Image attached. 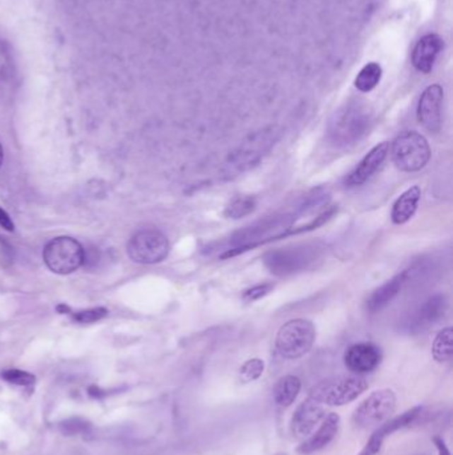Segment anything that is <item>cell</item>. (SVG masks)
I'll return each instance as SVG.
<instances>
[{"label":"cell","instance_id":"cell-1","mask_svg":"<svg viewBox=\"0 0 453 455\" xmlns=\"http://www.w3.org/2000/svg\"><path fill=\"white\" fill-rule=\"evenodd\" d=\"M392 161L403 172H418L431 159V146L423 134L407 131L399 134L391 146Z\"/></svg>","mask_w":453,"mask_h":455},{"label":"cell","instance_id":"cell-2","mask_svg":"<svg viewBox=\"0 0 453 455\" xmlns=\"http://www.w3.org/2000/svg\"><path fill=\"white\" fill-rule=\"evenodd\" d=\"M322 253L317 244L278 248L264 255V263L276 276H288L309 267Z\"/></svg>","mask_w":453,"mask_h":455},{"label":"cell","instance_id":"cell-3","mask_svg":"<svg viewBox=\"0 0 453 455\" xmlns=\"http://www.w3.org/2000/svg\"><path fill=\"white\" fill-rule=\"evenodd\" d=\"M315 326L312 322L297 318L286 322L276 334L278 355L286 359H297L307 355L315 341Z\"/></svg>","mask_w":453,"mask_h":455},{"label":"cell","instance_id":"cell-4","mask_svg":"<svg viewBox=\"0 0 453 455\" xmlns=\"http://www.w3.org/2000/svg\"><path fill=\"white\" fill-rule=\"evenodd\" d=\"M368 388L362 377L329 378L310 390L309 397L323 405L343 406L356 400Z\"/></svg>","mask_w":453,"mask_h":455},{"label":"cell","instance_id":"cell-5","mask_svg":"<svg viewBox=\"0 0 453 455\" xmlns=\"http://www.w3.org/2000/svg\"><path fill=\"white\" fill-rule=\"evenodd\" d=\"M45 265L57 275H69L84 263V248L72 237H56L43 250Z\"/></svg>","mask_w":453,"mask_h":455},{"label":"cell","instance_id":"cell-6","mask_svg":"<svg viewBox=\"0 0 453 455\" xmlns=\"http://www.w3.org/2000/svg\"><path fill=\"white\" fill-rule=\"evenodd\" d=\"M169 255V241L157 229H143L132 236L128 243V255L139 264H157Z\"/></svg>","mask_w":453,"mask_h":455},{"label":"cell","instance_id":"cell-7","mask_svg":"<svg viewBox=\"0 0 453 455\" xmlns=\"http://www.w3.org/2000/svg\"><path fill=\"white\" fill-rule=\"evenodd\" d=\"M396 408L395 393L389 388L374 391L355 410L354 421L359 427L368 429L387 421Z\"/></svg>","mask_w":453,"mask_h":455},{"label":"cell","instance_id":"cell-8","mask_svg":"<svg viewBox=\"0 0 453 455\" xmlns=\"http://www.w3.org/2000/svg\"><path fill=\"white\" fill-rule=\"evenodd\" d=\"M368 116L359 110H347L335 116L329 128V139L336 146L356 144L368 129Z\"/></svg>","mask_w":453,"mask_h":455},{"label":"cell","instance_id":"cell-9","mask_svg":"<svg viewBox=\"0 0 453 455\" xmlns=\"http://www.w3.org/2000/svg\"><path fill=\"white\" fill-rule=\"evenodd\" d=\"M448 308V300L444 294H435L423 301L419 306L404 317L401 323L403 330L407 333H420L440 321Z\"/></svg>","mask_w":453,"mask_h":455},{"label":"cell","instance_id":"cell-10","mask_svg":"<svg viewBox=\"0 0 453 455\" xmlns=\"http://www.w3.org/2000/svg\"><path fill=\"white\" fill-rule=\"evenodd\" d=\"M444 89L439 84L430 86L421 93L418 105V120L430 132L442 129V107Z\"/></svg>","mask_w":453,"mask_h":455},{"label":"cell","instance_id":"cell-11","mask_svg":"<svg viewBox=\"0 0 453 455\" xmlns=\"http://www.w3.org/2000/svg\"><path fill=\"white\" fill-rule=\"evenodd\" d=\"M421 410L423 408L421 406H415L412 409L400 414L394 420H387L386 422H383L377 429H376L374 434L371 435V438L368 439V442L365 444L363 450L360 451L359 455H376L380 450H382V446L384 444L386 438L389 437L391 434L398 432L400 429L406 427L411 425L412 422L415 421L419 415H420Z\"/></svg>","mask_w":453,"mask_h":455},{"label":"cell","instance_id":"cell-12","mask_svg":"<svg viewBox=\"0 0 453 455\" xmlns=\"http://www.w3.org/2000/svg\"><path fill=\"white\" fill-rule=\"evenodd\" d=\"M382 362V350L371 342H360L350 346L344 355V364L356 374L375 370Z\"/></svg>","mask_w":453,"mask_h":455},{"label":"cell","instance_id":"cell-13","mask_svg":"<svg viewBox=\"0 0 453 455\" xmlns=\"http://www.w3.org/2000/svg\"><path fill=\"white\" fill-rule=\"evenodd\" d=\"M323 418L324 408L322 406V403L309 397L299 405L291 418V433L297 438H307Z\"/></svg>","mask_w":453,"mask_h":455},{"label":"cell","instance_id":"cell-14","mask_svg":"<svg viewBox=\"0 0 453 455\" xmlns=\"http://www.w3.org/2000/svg\"><path fill=\"white\" fill-rule=\"evenodd\" d=\"M389 151V145L386 142L375 145L367 155L362 159V161L358 164V167L348 175L346 178V184L348 187H358L365 184L367 180L372 178L376 171L382 167Z\"/></svg>","mask_w":453,"mask_h":455},{"label":"cell","instance_id":"cell-15","mask_svg":"<svg viewBox=\"0 0 453 455\" xmlns=\"http://www.w3.org/2000/svg\"><path fill=\"white\" fill-rule=\"evenodd\" d=\"M442 39L437 35H425L421 38L412 55V63L415 68L424 74L431 72L437 56L442 52Z\"/></svg>","mask_w":453,"mask_h":455},{"label":"cell","instance_id":"cell-16","mask_svg":"<svg viewBox=\"0 0 453 455\" xmlns=\"http://www.w3.org/2000/svg\"><path fill=\"white\" fill-rule=\"evenodd\" d=\"M339 425H341L339 415L336 413H330L324 418L318 432L311 434V437H309L303 444L299 446V453L303 455L312 454L315 451H319L323 447H326L338 434Z\"/></svg>","mask_w":453,"mask_h":455},{"label":"cell","instance_id":"cell-17","mask_svg":"<svg viewBox=\"0 0 453 455\" xmlns=\"http://www.w3.org/2000/svg\"><path fill=\"white\" fill-rule=\"evenodd\" d=\"M408 282L407 280V275L406 272L400 273L398 276H395L391 280H388L387 282H384L382 287L375 289L365 301V308L370 313H377V311L384 309L391 301L394 300L403 287Z\"/></svg>","mask_w":453,"mask_h":455},{"label":"cell","instance_id":"cell-18","mask_svg":"<svg viewBox=\"0 0 453 455\" xmlns=\"http://www.w3.org/2000/svg\"><path fill=\"white\" fill-rule=\"evenodd\" d=\"M420 196L421 190L418 185L407 189L398 200L395 201L392 207V212H391L392 222L400 225L409 221L418 211Z\"/></svg>","mask_w":453,"mask_h":455},{"label":"cell","instance_id":"cell-19","mask_svg":"<svg viewBox=\"0 0 453 455\" xmlns=\"http://www.w3.org/2000/svg\"><path fill=\"white\" fill-rule=\"evenodd\" d=\"M300 391V379L295 376H285L276 382L274 388V401L276 405L288 408L297 400Z\"/></svg>","mask_w":453,"mask_h":455},{"label":"cell","instance_id":"cell-20","mask_svg":"<svg viewBox=\"0 0 453 455\" xmlns=\"http://www.w3.org/2000/svg\"><path fill=\"white\" fill-rule=\"evenodd\" d=\"M432 355L437 362H448L453 355V329L451 326L442 329L436 335L432 345Z\"/></svg>","mask_w":453,"mask_h":455},{"label":"cell","instance_id":"cell-21","mask_svg":"<svg viewBox=\"0 0 453 455\" xmlns=\"http://www.w3.org/2000/svg\"><path fill=\"white\" fill-rule=\"evenodd\" d=\"M382 78V67L377 63L367 64L355 79V87L360 92H370L375 88Z\"/></svg>","mask_w":453,"mask_h":455},{"label":"cell","instance_id":"cell-22","mask_svg":"<svg viewBox=\"0 0 453 455\" xmlns=\"http://www.w3.org/2000/svg\"><path fill=\"white\" fill-rule=\"evenodd\" d=\"M255 207H257V201H255L254 197H252V196H240V197H235L226 207L225 216L228 219L237 220V219H241L243 216L250 214L252 212L254 211Z\"/></svg>","mask_w":453,"mask_h":455},{"label":"cell","instance_id":"cell-23","mask_svg":"<svg viewBox=\"0 0 453 455\" xmlns=\"http://www.w3.org/2000/svg\"><path fill=\"white\" fill-rule=\"evenodd\" d=\"M59 429H60L61 434L72 437V435H80V434H88L92 430V423L84 418L73 417V418L60 422Z\"/></svg>","mask_w":453,"mask_h":455},{"label":"cell","instance_id":"cell-24","mask_svg":"<svg viewBox=\"0 0 453 455\" xmlns=\"http://www.w3.org/2000/svg\"><path fill=\"white\" fill-rule=\"evenodd\" d=\"M1 378L10 384L18 385V386H31L35 384L36 377L24 370H19V369H8V370H3L1 372Z\"/></svg>","mask_w":453,"mask_h":455},{"label":"cell","instance_id":"cell-25","mask_svg":"<svg viewBox=\"0 0 453 455\" xmlns=\"http://www.w3.org/2000/svg\"><path fill=\"white\" fill-rule=\"evenodd\" d=\"M13 72V56L11 48L6 42L0 40V81L11 78Z\"/></svg>","mask_w":453,"mask_h":455},{"label":"cell","instance_id":"cell-26","mask_svg":"<svg viewBox=\"0 0 453 455\" xmlns=\"http://www.w3.org/2000/svg\"><path fill=\"white\" fill-rule=\"evenodd\" d=\"M265 370V362L259 358L249 359L241 367V378L243 382H252L262 376Z\"/></svg>","mask_w":453,"mask_h":455},{"label":"cell","instance_id":"cell-27","mask_svg":"<svg viewBox=\"0 0 453 455\" xmlns=\"http://www.w3.org/2000/svg\"><path fill=\"white\" fill-rule=\"evenodd\" d=\"M108 311L105 308H93V309H88V311H76V313H71L72 320L78 323H93V322L100 321L104 317H107Z\"/></svg>","mask_w":453,"mask_h":455},{"label":"cell","instance_id":"cell-28","mask_svg":"<svg viewBox=\"0 0 453 455\" xmlns=\"http://www.w3.org/2000/svg\"><path fill=\"white\" fill-rule=\"evenodd\" d=\"M273 289H274V284H271V282L258 284V285H255L253 288L245 290V292H243L242 299L246 301V302H254V301L264 299L270 292H273Z\"/></svg>","mask_w":453,"mask_h":455},{"label":"cell","instance_id":"cell-29","mask_svg":"<svg viewBox=\"0 0 453 455\" xmlns=\"http://www.w3.org/2000/svg\"><path fill=\"white\" fill-rule=\"evenodd\" d=\"M0 226L4 228L6 231L8 232H12L15 229V225L12 222L11 217L8 216V213L4 211L1 207H0Z\"/></svg>","mask_w":453,"mask_h":455},{"label":"cell","instance_id":"cell-30","mask_svg":"<svg viewBox=\"0 0 453 455\" xmlns=\"http://www.w3.org/2000/svg\"><path fill=\"white\" fill-rule=\"evenodd\" d=\"M433 444L436 446L439 455H451V451L448 450L447 444L444 442V439L440 437H433Z\"/></svg>","mask_w":453,"mask_h":455},{"label":"cell","instance_id":"cell-31","mask_svg":"<svg viewBox=\"0 0 453 455\" xmlns=\"http://www.w3.org/2000/svg\"><path fill=\"white\" fill-rule=\"evenodd\" d=\"M3 157H4V154H3V146L0 144V167L3 164Z\"/></svg>","mask_w":453,"mask_h":455}]
</instances>
